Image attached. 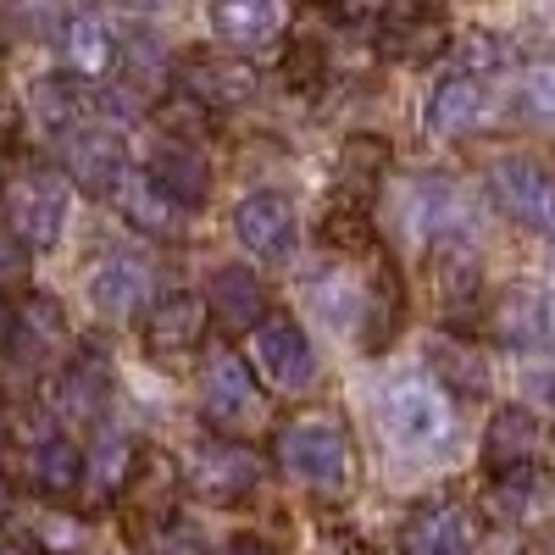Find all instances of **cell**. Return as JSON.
<instances>
[{
	"label": "cell",
	"instance_id": "obj_28",
	"mask_svg": "<svg viewBox=\"0 0 555 555\" xmlns=\"http://www.w3.org/2000/svg\"><path fill=\"white\" fill-rule=\"evenodd\" d=\"M483 328H489L500 345H512V350L544 345V334H550V306H544V295H533V289H505V295L489 300Z\"/></svg>",
	"mask_w": 555,
	"mask_h": 555
},
{
	"label": "cell",
	"instance_id": "obj_4",
	"mask_svg": "<svg viewBox=\"0 0 555 555\" xmlns=\"http://www.w3.org/2000/svg\"><path fill=\"white\" fill-rule=\"evenodd\" d=\"M378 416H384L389 444L411 455H434L455 439V405L439 384H395L378 400Z\"/></svg>",
	"mask_w": 555,
	"mask_h": 555
},
{
	"label": "cell",
	"instance_id": "obj_26",
	"mask_svg": "<svg viewBox=\"0 0 555 555\" xmlns=\"http://www.w3.org/2000/svg\"><path fill=\"white\" fill-rule=\"evenodd\" d=\"M395 151H389V139L378 133H350L345 145H339V162H334V201H361V206H373L378 201V183L389 172Z\"/></svg>",
	"mask_w": 555,
	"mask_h": 555
},
{
	"label": "cell",
	"instance_id": "obj_45",
	"mask_svg": "<svg viewBox=\"0 0 555 555\" xmlns=\"http://www.w3.org/2000/svg\"><path fill=\"white\" fill-rule=\"evenodd\" d=\"M0 555H44L39 544H28V539H12V533H0Z\"/></svg>",
	"mask_w": 555,
	"mask_h": 555
},
{
	"label": "cell",
	"instance_id": "obj_32",
	"mask_svg": "<svg viewBox=\"0 0 555 555\" xmlns=\"http://www.w3.org/2000/svg\"><path fill=\"white\" fill-rule=\"evenodd\" d=\"M428 366H434V384L455 389V395H483L489 389V366L478 356V345H467L461 334H444L428 345Z\"/></svg>",
	"mask_w": 555,
	"mask_h": 555
},
{
	"label": "cell",
	"instance_id": "obj_30",
	"mask_svg": "<svg viewBox=\"0 0 555 555\" xmlns=\"http://www.w3.org/2000/svg\"><path fill=\"white\" fill-rule=\"evenodd\" d=\"M317 240L334 256H373L378 250V228H373V206L361 201H328L317 217Z\"/></svg>",
	"mask_w": 555,
	"mask_h": 555
},
{
	"label": "cell",
	"instance_id": "obj_8",
	"mask_svg": "<svg viewBox=\"0 0 555 555\" xmlns=\"http://www.w3.org/2000/svg\"><path fill=\"white\" fill-rule=\"evenodd\" d=\"M489 195L512 222L555 240V172L550 167H539L528 156H500L489 167Z\"/></svg>",
	"mask_w": 555,
	"mask_h": 555
},
{
	"label": "cell",
	"instance_id": "obj_31",
	"mask_svg": "<svg viewBox=\"0 0 555 555\" xmlns=\"http://www.w3.org/2000/svg\"><path fill=\"white\" fill-rule=\"evenodd\" d=\"M28 483L44 494V500H73L78 489H83V450L73 444V439H44V444H34V455H28Z\"/></svg>",
	"mask_w": 555,
	"mask_h": 555
},
{
	"label": "cell",
	"instance_id": "obj_35",
	"mask_svg": "<svg viewBox=\"0 0 555 555\" xmlns=\"http://www.w3.org/2000/svg\"><path fill=\"white\" fill-rule=\"evenodd\" d=\"M122 83L133 89V95H162L167 89V56H162V44L151 34H133L122 39Z\"/></svg>",
	"mask_w": 555,
	"mask_h": 555
},
{
	"label": "cell",
	"instance_id": "obj_38",
	"mask_svg": "<svg viewBox=\"0 0 555 555\" xmlns=\"http://www.w3.org/2000/svg\"><path fill=\"white\" fill-rule=\"evenodd\" d=\"M322 73H328V62H322V51H317L311 39H295L289 51H284V78H289V89H317Z\"/></svg>",
	"mask_w": 555,
	"mask_h": 555
},
{
	"label": "cell",
	"instance_id": "obj_13",
	"mask_svg": "<svg viewBox=\"0 0 555 555\" xmlns=\"http://www.w3.org/2000/svg\"><path fill=\"white\" fill-rule=\"evenodd\" d=\"M51 405L67 428H101L112 405V366L101 350H78L62 361V373L51 384Z\"/></svg>",
	"mask_w": 555,
	"mask_h": 555
},
{
	"label": "cell",
	"instance_id": "obj_43",
	"mask_svg": "<svg viewBox=\"0 0 555 555\" xmlns=\"http://www.w3.org/2000/svg\"><path fill=\"white\" fill-rule=\"evenodd\" d=\"M12 328H17V306H12V295L0 289V350L12 345Z\"/></svg>",
	"mask_w": 555,
	"mask_h": 555
},
{
	"label": "cell",
	"instance_id": "obj_47",
	"mask_svg": "<svg viewBox=\"0 0 555 555\" xmlns=\"http://www.w3.org/2000/svg\"><path fill=\"white\" fill-rule=\"evenodd\" d=\"M7 517H12V483L0 478V522H7Z\"/></svg>",
	"mask_w": 555,
	"mask_h": 555
},
{
	"label": "cell",
	"instance_id": "obj_21",
	"mask_svg": "<svg viewBox=\"0 0 555 555\" xmlns=\"http://www.w3.org/2000/svg\"><path fill=\"white\" fill-rule=\"evenodd\" d=\"M145 178L183 211H201L211 201V183H217L201 145H183V139H162V145L151 151V162H145Z\"/></svg>",
	"mask_w": 555,
	"mask_h": 555
},
{
	"label": "cell",
	"instance_id": "obj_33",
	"mask_svg": "<svg viewBox=\"0 0 555 555\" xmlns=\"http://www.w3.org/2000/svg\"><path fill=\"white\" fill-rule=\"evenodd\" d=\"M544 500H550L544 467H539V473H500V478H489L483 512H489L494 522H528V517L544 512Z\"/></svg>",
	"mask_w": 555,
	"mask_h": 555
},
{
	"label": "cell",
	"instance_id": "obj_44",
	"mask_svg": "<svg viewBox=\"0 0 555 555\" xmlns=\"http://www.w3.org/2000/svg\"><path fill=\"white\" fill-rule=\"evenodd\" d=\"M322 7L339 12V17H366V7H373V0H322Z\"/></svg>",
	"mask_w": 555,
	"mask_h": 555
},
{
	"label": "cell",
	"instance_id": "obj_48",
	"mask_svg": "<svg viewBox=\"0 0 555 555\" xmlns=\"http://www.w3.org/2000/svg\"><path fill=\"white\" fill-rule=\"evenodd\" d=\"M0 56H7V23H0Z\"/></svg>",
	"mask_w": 555,
	"mask_h": 555
},
{
	"label": "cell",
	"instance_id": "obj_34",
	"mask_svg": "<svg viewBox=\"0 0 555 555\" xmlns=\"http://www.w3.org/2000/svg\"><path fill=\"white\" fill-rule=\"evenodd\" d=\"M34 117L51 128L56 139L67 133V128H78L83 117H89V101H83V89H78V78L73 73H56V78H39L34 83Z\"/></svg>",
	"mask_w": 555,
	"mask_h": 555
},
{
	"label": "cell",
	"instance_id": "obj_17",
	"mask_svg": "<svg viewBox=\"0 0 555 555\" xmlns=\"http://www.w3.org/2000/svg\"><path fill=\"white\" fill-rule=\"evenodd\" d=\"M62 172L89 195H112L122 172H128V156H122V139L112 128H95V122H78L62 133Z\"/></svg>",
	"mask_w": 555,
	"mask_h": 555
},
{
	"label": "cell",
	"instance_id": "obj_27",
	"mask_svg": "<svg viewBox=\"0 0 555 555\" xmlns=\"http://www.w3.org/2000/svg\"><path fill=\"white\" fill-rule=\"evenodd\" d=\"M139 455H145V450L133 444V434L101 423V434L89 439V450H83V489H95L101 500H117L128 489L133 467H139Z\"/></svg>",
	"mask_w": 555,
	"mask_h": 555
},
{
	"label": "cell",
	"instance_id": "obj_14",
	"mask_svg": "<svg viewBox=\"0 0 555 555\" xmlns=\"http://www.w3.org/2000/svg\"><path fill=\"white\" fill-rule=\"evenodd\" d=\"M234 240L261 256V261H284L300 240V217H295V201L284 190H250L240 206H234Z\"/></svg>",
	"mask_w": 555,
	"mask_h": 555
},
{
	"label": "cell",
	"instance_id": "obj_40",
	"mask_svg": "<svg viewBox=\"0 0 555 555\" xmlns=\"http://www.w3.org/2000/svg\"><path fill=\"white\" fill-rule=\"evenodd\" d=\"M311 555H384V550L373 539H361L356 528H345V522H328L311 539Z\"/></svg>",
	"mask_w": 555,
	"mask_h": 555
},
{
	"label": "cell",
	"instance_id": "obj_22",
	"mask_svg": "<svg viewBox=\"0 0 555 555\" xmlns=\"http://www.w3.org/2000/svg\"><path fill=\"white\" fill-rule=\"evenodd\" d=\"M62 345H67V311H62V300L44 295V289H34V295L17 306V328H12L7 356L23 366V373H39V366L51 361Z\"/></svg>",
	"mask_w": 555,
	"mask_h": 555
},
{
	"label": "cell",
	"instance_id": "obj_29",
	"mask_svg": "<svg viewBox=\"0 0 555 555\" xmlns=\"http://www.w3.org/2000/svg\"><path fill=\"white\" fill-rule=\"evenodd\" d=\"M112 201H117V211L139 228V234H151V240H167V234H178V217H183V206H172L156 183L145 178V172H122V183L112 190Z\"/></svg>",
	"mask_w": 555,
	"mask_h": 555
},
{
	"label": "cell",
	"instance_id": "obj_16",
	"mask_svg": "<svg viewBox=\"0 0 555 555\" xmlns=\"http://www.w3.org/2000/svg\"><path fill=\"white\" fill-rule=\"evenodd\" d=\"M450 44V23L439 0H400L378 17V51L389 62H434Z\"/></svg>",
	"mask_w": 555,
	"mask_h": 555
},
{
	"label": "cell",
	"instance_id": "obj_7",
	"mask_svg": "<svg viewBox=\"0 0 555 555\" xmlns=\"http://www.w3.org/2000/svg\"><path fill=\"white\" fill-rule=\"evenodd\" d=\"M400 555H478V512L455 494L416 500L400 522Z\"/></svg>",
	"mask_w": 555,
	"mask_h": 555
},
{
	"label": "cell",
	"instance_id": "obj_42",
	"mask_svg": "<svg viewBox=\"0 0 555 555\" xmlns=\"http://www.w3.org/2000/svg\"><path fill=\"white\" fill-rule=\"evenodd\" d=\"M217 555H278V550H272V539H261V533H234Z\"/></svg>",
	"mask_w": 555,
	"mask_h": 555
},
{
	"label": "cell",
	"instance_id": "obj_36",
	"mask_svg": "<svg viewBox=\"0 0 555 555\" xmlns=\"http://www.w3.org/2000/svg\"><path fill=\"white\" fill-rule=\"evenodd\" d=\"M162 128H167V139H183V145H195L201 133H211L217 128V112H206L195 95H178L172 101H162Z\"/></svg>",
	"mask_w": 555,
	"mask_h": 555
},
{
	"label": "cell",
	"instance_id": "obj_2",
	"mask_svg": "<svg viewBox=\"0 0 555 555\" xmlns=\"http://www.w3.org/2000/svg\"><path fill=\"white\" fill-rule=\"evenodd\" d=\"M267 384L261 373L228 345H211L206 361H201V416L206 428H217L222 439H250L261 423H267Z\"/></svg>",
	"mask_w": 555,
	"mask_h": 555
},
{
	"label": "cell",
	"instance_id": "obj_24",
	"mask_svg": "<svg viewBox=\"0 0 555 555\" xmlns=\"http://www.w3.org/2000/svg\"><path fill=\"white\" fill-rule=\"evenodd\" d=\"M483 117H489V89L473 73H450L423 106V128L434 139H461V133L483 128Z\"/></svg>",
	"mask_w": 555,
	"mask_h": 555
},
{
	"label": "cell",
	"instance_id": "obj_10",
	"mask_svg": "<svg viewBox=\"0 0 555 555\" xmlns=\"http://www.w3.org/2000/svg\"><path fill=\"white\" fill-rule=\"evenodd\" d=\"M405 317H411L405 278H400V267H395L389 250H373V256H366V284H361V322H356L361 350L366 356L389 350L400 339V328H405Z\"/></svg>",
	"mask_w": 555,
	"mask_h": 555
},
{
	"label": "cell",
	"instance_id": "obj_12",
	"mask_svg": "<svg viewBox=\"0 0 555 555\" xmlns=\"http://www.w3.org/2000/svg\"><path fill=\"white\" fill-rule=\"evenodd\" d=\"M178 89L195 95L206 112H245L261 95V73L240 56H211V51H190L178 62Z\"/></svg>",
	"mask_w": 555,
	"mask_h": 555
},
{
	"label": "cell",
	"instance_id": "obj_5",
	"mask_svg": "<svg viewBox=\"0 0 555 555\" xmlns=\"http://www.w3.org/2000/svg\"><path fill=\"white\" fill-rule=\"evenodd\" d=\"M0 206H7V228L34 250H56L62 245V228H67V190H62V178L56 172H17L7 190H0Z\"/></svg>",
	"mask_w": 555,
	"mask_h": 555
},
{
	"label": "cell",
	"instance_id": "obj_39",
	"mask_svg": "<svg viewBox=\"0 0 555 555\" xmlns=\"http://www.w3.org/2000/svg\"><path fill=\"white\" fill-rule=\"evenodd\" d=\"M34 272V250L12 234V228H0V289H23Z\"/></svg>",
	"mask_w": 555,
	"mask_h": 555
},
{
	"label": "cell",
	"instance_id": "obj_20",
	"mask_svg": "<svg viewBox=\"0 0 555 555\" xmlns=\"http://www.w3.org/2000/svg\"><path fill=\"white\" fill-rule=\"evenodd\" d=\"M206 322H211V311H206V295H190V289H172V295H156L151 306H145V350L151 356H190V350H201V339H206Z\"/></svg>",
	"mask_w": 555,
	"mask_h": 555
},
{
	"label": "cell",
	"instance_id": "obj_1",
	"mask_svg": "<svg viewBox=\"0 0 555 555\" xmlns=\"http://www.w3.org/2000/svg\"><path fill=\"white\" fill-rule=\"evenodd\" d=\"M272 461L278 473H289L300 489H317V494H356L361 483V450H356V434L339 411H300L289 416L272 439Z\"/></svg>",
	"mask_w": 555,
	"mask_h": 555
},
{
	"label": "cell",
	"instance_id": "obj_11",
	"mask_svg": "<svg viewBox=\"0 0 555 555\" xmlns=\"http://www.w3.org/2000/svg\"><path fill=\"white\" fill-rule=\"evenodd\" d=\"M550 467V428L528 405H494L489 428H483V473H539Z\"/></svg>",
	"mask_w": 555,
	"mask_h": 555
},
{
	"label": "cell",
	"instance_id": "obj_46",
	"mask_svg": "<svg viewBox=\"0 0 555 555\" xmlns=\"http://www.w3.org/2000/svg\"><path fill=\"white\" fill-rule=\"evenodd\" d=\"M522 555H555V528H544V533H533Z\"/></svg>",
	"mask_w": 555,
	"mask_h": 555
},
{
	"label": "cell",
	"instance_id": "obj_23",
	"mask_svg": "<svg viewBox=\"0 0 555 555\" xmlns=\"http://www.w3.org/2000/svg\"><path fill=\"white\" fill-rule=\"evenodd\" d=\"M206 28L228 51H267L284 34V0H206Z\"/></svg>",
	"mask_w": 555,
	"mask_h": 555
},
{
	"label": "cell",
	"instance_id": "obj_19",
	"mask_svg": "<svg viewBox=\"0 0 555 555\" xmlns=\"http://www.w3.org/2000/svg\"><path fill=\"white\" fill-rule=\"evenodd\" d=\"M206 311L228 339H240V334H256V322L272 311V289L256 267H217L206 284Z\"/></svg>",
	"mask_w": 555,
	"mask_h": 555
},
{
	"label": "cell",
	"instance_id": "obj_9",
	"mask_svg": "<svg viewBox=\"0 0 555 555\" xmlns=\"http://www.w3.org/2000/svg\"><path fill=\"white\" fill-rule=\"evenodd\" d=\"M434 289H439V317L450 334H478L489 317V295H483V272L467 256L461 240H439L434 245Z\"/></svg>",
	"mask_w": 555,
	"mask_h": 555
},
{
	"label": "cell",
	"instance_id": "obj_37",
	"mask_svg": "<svg viewBox=\"0 0 555 555\" xmlns=\"http://www.w3.org/2000/svg\"><path fill=\"white\" fill-rule=\"evenodd\" d=\"M522 106H528L539 122L555 128V62H533V67L522 73Z\"/></svg>",
	"mask_w": 555,
	"mask_h": 555
},
{
	"label": "cell",
	"instance_id": "obj_49",
	"mask_svg": "<svg viewBox=\"0 0 555 555\" xmlns=\"http://www.w3.org/2000/svg\"><path fill=\"white\" fill-rule=\"evenodd\" d=\"M0 190H7V183H0Z\"/></svg>",
	"mask_w": 555,
	"mask_h": 555
},
{
	"label": "cell",
	"instance_id": "obj_41",
	"mask_svg": "<svg viewBox=\"0 0 555 555\" xmlns=\"http://www.w3.org/2000/svg\"><path fill=\"white\" fill-rule=\"evenodd\" d=\"M494 62H500V39H489V34H483V39H467V73H473V78L489 73Z\"/></svg>",
	"mask_w": 555,
	"mask_h": 555
},
{
	"label": "cell",
	"instance_id": "obj_25",
	"mask_svg": "<svg viewBox=\"0 0 555 555\" xmlns=\"http://www.w3.org/2000/svg\"><path fill=\"white\" fill-rule=\"evenodd\" d=\"M62 56H67V73L83 83V78H106V73H117V62H122V39H117V28L106 23V17H95V12H73L67 23H62Z\"/></svg>",
	"mask_w": 555,
	"mask_h": 555
},
{
	"label": "cell",
	"instance_id": "obj_18",
	"mask_svg": "<svg viewBox=\"0 0 555 555\" xmlns=\"http://www.w3.org/2000/svg\"><path fill=\"white\" fill-rule=\"evenodd\" d=\"M178 489H183V473L172 455H139V467L128 478V489L117 494L122 505V522L133 533H151V528H167L172 522V505H178Z\"/></svg>",
	"mask_w": 555,
	"mask_h": 555
},
{
	"label": "cell",
	"instance_id": "obj_6",
	"mask_svg": "<svg viewBox=\"0 0 555 555\" xmlns=\"http://www.w3.org/2000/svg\"><path fill=\"white\" fill-rule=\"evenodd\" d=\"M250 366L261 373V384L267 389H289V395H306L311 384H317V345L306 339V328H300V317H289V311H267L261 322H256V334H250Z\"/></svg>",
	"mask_w": 555,
	"mask_h": 555
},
{
	"label": "cell",
	"instance_id": "obj_3",
	"mask_svg": "<svg viewBox=\"0 0 555 555\" xmlns=\"http://www.w3.org/2000/svg\"><path fill=\"white\" fill-rule=\"evenodd\" d=\"M261 478H267V461L245 444V439H206L190 467H183V489H190L201 505H222V512H234V505H250L261 494Z\"/></svg>",
	"mask_w": 555,
	"mask_h": 555
},
{
	"label": "cell",
	"instance_id": "obj_15",
	"mask_svg": "<svg viewBox=\"0 0 555 555\" xmlns=\"http://www.w3.org/2000/svg\"><path fill=\"white\" fill-rule=\"evenodd\" d=\"M156 300V278H151V261L145 256H128V250H112L89 267V306L112 322H128V317H145V306Z\"/></svg>",
	"mask_w": 555,
	"mask_h": 555
}]
</instances>
